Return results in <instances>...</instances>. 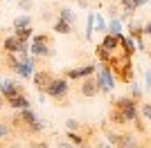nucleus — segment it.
<instances>
[{"instance_id":"nucleus-1","label":"nucleus","mask_w":151,"mask_h":148,"mask_svg":"<svg viewBox=\"0 0 151 148\" xmlns=\"http://www.w3.org/2000/svg\"><path fill=\"white\" fill-rule=\"evenodd\" d=\"M43 92L47 94V97L57 99V101H63L70 92V81L65 79V76H52L50 83L43 88Z\"/></svg>"},{"instance_id":"nucleus-2","label":"nucleus","mask_w":151,"mask_h":148,"mask_svg":"<svg viewBox=\"0 0 151 148\" xmlns=\"http://www.w3.org/2000/svg\"><path fill=\"white\" fill-rule=\"evenodd\" d=\"M52 38L47 36V34H38V36L32 38L29 43V54L32 56H38V58H47V56L52 54Z\"/></svg>"},{"instance_id":"nucleus-3","label":"nucleus","mask_w":151,"mask_h":148,"mask_svg":"<svg viewBox=\"0 0 151 148\" xmlns=\"http://www.w3.org/2000/svg\"><path fill=\"white\" fill-rule=\"evenodd\" d=\"M101 92H108V90L99 81V76H86V79L81 81V85H79V94H81L83 99H93V97H97V94H101Z\"/></svg>"},{"instance_id":"nucleus-4","label":"nucleus","mask_w":151,"mask_h":148,"mask_svg":"<svg viewBox=\"0 0 151 148\" xmlns=\"http://www.w3.org/2000/svg\"><path fill=\"white\" fill-rule=\"evenodd\" d=\"M108 142L117 148H133L138 146L135 132H108Z\"/></svg>"},{"instance_id":"nucleus-5","label":"nucleus","mask_w":151,"mask_h":148,"mask_svg":"<svg viewBox=\"0 0 151 148\" xmlns=\"http://www.w3.org/2000/svg\"><path fill=\"white\" fill-rule=\"evenodd\" d=\"M97 72V65L90 63V65H83V68H75V70H65L63 76L68 81H77V79H86V76H93Z\"/></svg>"},{"instance_id":"nucleus-6","label":"nucleus","mask_w":151,"mask_h":148,"mask_svg":"<svg viewBox=\"0 0 151 148\" xmlns=\"http://www.w3.org/2000/svg\"><path fill=\"white\" fill-rule=\"evenodd\" d=\"M0 92H2V97H5V101H7V99L20 94L23 88H20L16 81H12V79H0Z\"/></svg>"},{"instance_id":"nucleus-7","label":"nucleus","mask_w":151,"mask_h":148,"mask_svg":"<svg viewBox=\"0 0 151 148\" xmlns=\"http://www.w3.org/2000/svg\"><path fill=\"white\" fill-rule=\"evenodd\" d=\"M113 108H120V110H126V112H140V101L133 97H120L113 101Z\"/></svg>"},{"instance_id":"nucleus-8","label":"nucleus","mask_w":151,"mask_h":148,"mask_svg":"<svg viewBox=\"0 0 151 148\" xmlns=\"http://www.w3.org/2000/svg\"><path fill=\"white\" fill-rule=\"evenodd\" d=\"M97 76H99V81L104 83V85H106L108 92H111V90L117 85V83H115V76H113V70H111V65H108V63H101L99 74H97Z\"/></svg>"},{"instance_id":"nucleus-9","label":"nucleus","mask_w":151,"mask_h":148,"mask_svg":"<svg viewBox=\"0 0 151 148\" xmlns=\"http://www.w3.org/2000/svg\"><path fill=\"white\" fill-rule=\"evenodd\" d=\"M20 41L16 34H12V36H7L5 41H2V49H5L7 54H18V49H20Z\"/></svg>"},{"instance_id":"nucleus-10","label":"nucleus","mask_w":151,"mask_h":148,"mask_svg":"<svg viewBox=\"0 0 151 148\" xmlns=\"http://www.w3.org/2000/svg\"><path fill=\"white\" fill-rule=\"evenodd\" d=\"M7 105L14 108V110H27V108H29V101H27L25 92H20V94H16V97L7 99Z\"/></svg>"},{"instance_id":"nucleus-11","label":"nucleus","mask_w":151,"mask_h":148,"mask_svg":"<svg viewBox=\"0 0 151 148\" xmlns=\"http://www.w3.org/2000/svg\"><path fill=\"white\" fill-rule=\"evenodd\" d=\"M120 36L122 34H111V31H108L106 36H104V41H101V45H104V47L108 49V52H117V49H120Z\"/></svg>"},{"instance_id":"nucleus-12","label":"nucleus","mask_w":151,"mask_h":148,"mask_svg":"<svg viewBox=\"0 0 151 148\" xmlns=\"http://www.w3.org/2000/svg\"><path fill=\"white\" fill-rule=\"evenodd\" d=\"M138 7H140V0H122V5H120V9H122V11H120V18L126 20L133 11H135V9H138Z\"/></svg>"},{"instance_id":"nucleus-13","label":"nucleus","mask_w":151,"mask_h":148,"mask_svg":"<svg viewBox=\"0 0 151 148\" xmlns=\"http://www.w3.org/2000/svg\"><path fill=\"white\" fill-rule=\"evenodd\" d=\"M16 72L20 74V76H25V79H29V76H34V61H32V58H23V61H20V65H18V70H16Z\"/></svg>"},{"instance_id":"nucleus-14","label":"nucleus","mask_w":151,"mask_h":148,"mask_svg":"<svg viewBox=\"0 0 151 148\" xmlns=\"http://www.w3.org/2000/svg\"><path fill=\"white\" fill-rule=\"evenodd\" d=\"M32 79H34V85L38 88V92H43V88L50 83L52 74H50V72H34V76H32Z\"/></svg>"},{"instance_id":"nucleus-15","label":"nucleus","mask_w":151,"mask_h":148,"mask_svg":"<svg viewBox=\"0 0 151 148\" xmlns=\"http://www.w3.org/2000/svg\"><path fill=\"white\" fill-rule=\"evenodd\" d=\"M52 29L57 31V34H63V36H68V34H72V25L65 23L63 18H57V20H54V25H52Z\"/></svg>"},{"instance_id":"nucleus-16","label":"nucleus","mask_w":151,"mask_h":148,"mask_svg":"<svg viewBox=\"0 0 151 148\" xmlns=\"http://www.w3.org/2000/svg\"><path fill=\"white\" fill-rule=\"evenodd\" d=\"M95 56L99 58V63H111V58H113V52H108V49L99 43L97 47H95Z\"/></svg>"},{"instance_id":"nucleus-17","label":"nucleus","mask_w":151,"mask_h":148,"mask_svg":"<svg viewBox=\"0 0 151 148\" xmlns=\"http://www.w3.org/2000/svg\"><path fill=\"white\" fill-rule=\"evenodd\" d=\"M120 45H122V47H124V54H126V56H133V52L138 49V47H135V41H133L131 36H129V38L120 36Z\"/></svg>"},{"instance_id":"nucleus-18","label":"nucleus","mask_w":151,"mask_h":148,"mask_svg":"<svg viewBox=\"0 0 151 148\" xmlns=\"http://www.w3.org/2000/svg\"><path fill=\"white\" fill-rule=\"evenodd\" d=\"M68 142H72L75 144V146H83V144H86V137L81 135V132H77V130H68Z\"/></svg>"},{"instance_id":"nucleus-19","label":"nucleus","mask_w":151,"mask_h":148,"mask_svg":"<svg viewBox=\"0 0 151 148\" xmlns=\"http://www.w3.org/2000/svg\"><path fill=\"white\" fill-rule=\"evenodd\" d=\"M140 117L151 123V101H142L140 103Z\"/></svg>"},{"instance_id":"nucleus-20","label":"nucleus","mask_w":151,"mask_h":148,"mask_svg":"<svg viewBox=\"0 0 151 148\" xmlns=\"http://www.w3.org/2000/svg\"><path fill=\"white\" fill-rule=\"evenodd\" d=\"M59 18H63L65 20V23H75V14H72V9H70V7H61V9H59Z\"/></svg>"},{"instance_id":"nucleus-21","label":"nucleus","mask_w":151,"mask_h":148,"mask_svg":"<svg viewBox=\"0 0 151 148\" xmlns=\"http://www.w3.org/2000/svg\"><path fill=\"white\" fill-rule=\"evenodd\" d=\"M45 128V123L43 121H41V119H36V121H34V123H32V126H27V132H29V135H38V132H41V130H43Z\"/></svg>"},{"instance_id":"nucleus-22","label":"nucleus","mask_w":151,"mask_h":148,"mask_svg":"<svg viewBox=\"0 0 151 148\" xmlns=\"http://www.w3.org/2000/svg\"><path fill=\"white\" fill-rule=\"evenodd\" d=\"M32 25V18L29 16H18V18L14 20V29H20V27H29Z\"/></svg>"},{"instance_id":"nucleus-23","label":"nucleus","mask_w":151,"mask_h":148,"mask_svg":"<svg viewBox=\"0 0 151 148\" xmlns=\"http://www.w3.org/2000/svg\"><path fill=\"white\" fill-rule=\"evenodd\" d=\"M14 34H16L20 41H29L32 38V27H20V29H16Z\"/></svg>"},{"instance_id":"nucleus-24","label":"nucleus","mask_w":151,"mask_h":148,"mask_svg":"<svg viewBox=\"0 0 151 148\" xmlns=\"http://www.w3.org/2000/svg\"><path fill=\"white\" fill-rule=\"evenodd\" d=\"M9 137H12V126L9 123H0V142L9 139Z\"/></svg>"},{"instance_id":"nucleus-25","label":"nucleus","mask_w":151,"mask_h":148,"mask_svg":"<svg viewBox=\"0 0 151 148\" xmlns=\"http://www.w3.org/2000/svg\"><path fill=\"white\" fill-rule=\"evenodd\" d=\"M129 85H131V97H133V99H138V101H140V97H142V90H140V85L135 83V81H131Z\"/></svg>"},{"instance_id":"nucleus-26","label":"nucleus","mask_w":151,"mask_h":148,"mask_svg":"<svg viewBox=\"0 0 151 148\" xmlns=\"http://www.w3.org/2000/svg\"><path fill=\"white\" fill-rule=\"evenodd\" d=\"M120 29H122V25H120V20H117V18L108 23V31H111V34H120Z\"/></svg>"},{"instance_id":"nucleus-27","label":"nucleus","mask_w":151,"mask_h":148,"mask_svg":"<svg viewBox=\"0 0 151 148\" xmlns=\"http://www.w3.org/2000/svg\"><path fill=\"white\" fill-rule=\"evenodd\" d=\"M65 126H68V130H81V121L79 119H68Z\"/></svg>"},{"instance_id":"nucleus-28","label":"nucleus","mask_w":151,"mask_h":148,"mask_svg":"<svg viewBox=\"0 0 151 148\" xmlns=\"http://www.w3.org/2000/svg\"><path fill=\"white\" fill-rule=\"evenodd\" d=\"M142 34H145L147 38H151V20H147V23L142 25Z\"/></svg>"},{"instance_id":"nucleus-29","label":"nucleus","mask_w":151,"mask_h":148,"mask_svg":"<svg viewBox=\"0 0 151 148\" xmlns=\"http://www.w3.org/2000/svg\"><path fill=\"white\" fill-rule=\"evenodd\" d=\"M57 148H77V146H75L72 142H59V144H57Z\"/></svg>"},{"instance_id":"nucleus-30","label":"nucleus","mask_w":151,"mask_h":148,"mask_svg":"<svg viewBox=\"0 0 151 148\" xmlns=\"http://www.w3.org/2000/svg\"><path fill=\"white\" fill-rule=\"evenodd\" d=\"M18 5L23 7V9H29V7H32V0H18Z\"/></svg>"},{"instance_id":"nucleus-31","label":"nucleus","mask_w":151,"mask_h":148,"mask_svg":"<svg viewBox=\"0 0 151 148\" xmlns=\"http://www.w3.org/2000/svg\"><path fill=\"white\" fill-rule=\"evenodd\" d=\"M147 88L151 90V70H147Z\"/></svg>"},{"instance_id":"nucleus-32","label":"nucleus","mask_w":151,"mask_h":148,"mask_svg":"<svg viewBox=\"0 0 151 148\" xmlns=\"http://www.w3.org/2000/svg\"><path fill=\"white\" fill-rule=\"evenodd\" d=\"M5 105V97H2V92H0V108Z\"/></svg>"},{"instance_id":"nucleus-33","label":"nucleus","mask_w":151,"mask_h":148,"mask_svg":"<svg viewBox=\"0 0 151 148\" xmlns=\"http://www.w3.org/2000/svg\"><path fill=\"white\" fill-rule=\"evenodd\" d=\"M9 148H20V146H9Z\"/></svg>"},{"instance_id":"nucleus-34","label":"nucleus","mask_w":151,"mask_h":148,"mask_svg":"<svg viewBox=\"0 0 151 148\" xmlns=\"http://www.w3.org/2000/svg\"><path fill=\"white\" fill-rule=\"evenodd\" d=\"M101 148H111V146H101Z\"/></svg>"},{"instance_id":"nucleus-35","label":"nucleus","mask_w":151,"mask_h":148,"mask_svg":"<svg viewBox=\"0 0 151 148\" xmlns=\"http://www.w3.org/2000/svg\"><path fill=\"white\" fill-rule=\"evenodd\" d=\"M149 58H151V49H149Z\"/></svg>"},{"instance_id":"nucleus-36","label":"nucleus","mask_w":151,"mask_h":148,"mask_svg":"<svg viewBox=\"0 0 151 148\" xmlns=\"http://www.w3.org/2000/svg\"><path fill=\"white\" fill-rule=\"evenodd\" d=\"M133 148H140V146H133Z\"/></svg>"}]
</instances>
